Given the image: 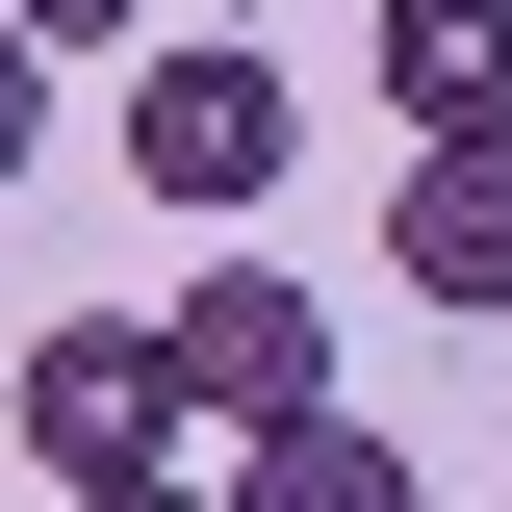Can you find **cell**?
Listing matches in <instances>:
<instances>
[{"label": "cell", "instance_id": "obj_1", "mask_svg": "<svg viewBox=\"0 0 512 512\" xmlns=\"http://www.w3.org/2000/svg\"><path fill=\"white\" fill-rule=\"evenodd\" d=\"M154 410H180L205 461H231V436H282V410H333V308L282 282V256H205L180 308H154Z\"/></svg>", "mask_w": 512, "mask_h": 512}, {"label": "cell", "instance_id": "obj_2", "mask_svg": "<svg viewBox=\"0 0 512 512\" xmlns=\"http://www.w3.org/2000/svg\"><path fill=\"white\" fill-rule=\"evenodd\" d=\"M282 154H308V77H282V52H154V77H128V180L205 205V231L282 205Z\"/></svg>", "mask_w": 512, "mask_h": 512}, {"label": "cell", "instance_id": "obj_3", "mask_svg": "<svg viewBox=\"0 0 512 512\" xmlns=\"http://www.w3.org/2000/svg\"><path fill=\"white\" fill-rule=\"evenodd\" d=\"M0 410H26V461H52V487H128V461H180V410H154V308H52Z\"/></svg>", "mask_w": 512, "mask_h": 512}, {"label": "cell", "instance_id": "obj_4", "mask_svg": "<svg viewBox=\"0 0 512 512\" xmlns=\"http://www.w3.org/2000/svg\"><path fill=\"white\" fill-rule=\"evenodd\" d=\"M384 282H410V308H512V128H410V180H384Z\"/></svg>", "mask_w": 512, "mask_h": 512}, {"label": "cell", "instance_id": "obj_5", "mask_svg": "<svg viewBox=\"0 0 512 512\" xmlns=\"http://www.w3.org/2000/svg\"><path fill=\"white\" fill-rule=\"evenodd\" d=\"M205 512H436V487H410V436H359V410H282V436H231Z\"/></svg>", "mask_w": 512, "mask_h": 512}, {"label": "cell", "instance_id": "obj_6", "mask_svg": "<svg viewBox=\"0 0 512 512\" xmlns=\"http://www.w3.org/2000/svg\"><path fill=\"white\" fill-rule=\"evenodd\" d=\"M384 103L410 128H512V0H384Z\"/></svg>", "mask_w": 512, "mask_h": 512}, {"label": "cell", "instance_id": "obj_7", "mask_svg": "<svg viewBox=\"0 0 512 512\" xmlns=\"http://www.w3.org/2000/svg\"><path fill=\"white\" fill-rule=\"evenodd\" d=\"M26 154H52V52L0 26V180H26Z\"/></svg>", "mask_w": 512, "mask_h": 512}, {"label": "cell", "instance_id": "obj_8", "mask_svg": "<svg viewBox=\"0 0 512 512\" xmlns=\"http://www.w3.org/2000/svg\"><path fill=\"white\" fill-rule=\"evenodd\" d=\"M77 512H205V487H180V461H128V487H77Z\"/></svg>", "mask_w": 512, "mask_h": 512}]
</instances>
